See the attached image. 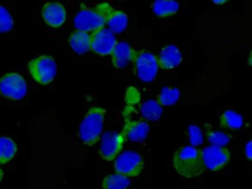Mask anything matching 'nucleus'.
I'll return each mask as SVG.
<instances>
[{
	"mask_svg": "<svg viewBox=\"0 0 252 189\" xmlns=\"http://www.w3.org/2000/svg\"><path fill=\"white\" fill-rule=\"evenodd\" d=\"M173 164L179 175L189 179L198 178L206 169L202 152L195 146L179 147L175 152Z\"/></svg>",
	"mask_w": 252,
	"mask_h": 189,
	"instance_id": "obj_1",
	"label": "nucleus"
},
{
	"mask_svg": "<svg viewBox=\"0 0 252 189\" xmlns=\"http://www.w3.org/2000/svg\"><path fill=\"white\" fill-rule=\"evenodd\" d=\"M113 9V7L108 3H98L93 8H83L75 16V27L78 31L89 33L105 27L108 17Z\"/></svg>",
	"mask_w": 252,
	"mask_h": 189,
	"instance_id": "obj_2",
	"label": "nucleus"
},
{
	"mask_svg": "<svg viewBox=\"0 0 252 189\" xmlns=\"http://www.w3.org/2000/svg\"><path fill=\"white\" fill-rule=\"evenodd\" d=\"M105 115V109L100 107H92L84 116L78 130V136L84 145L94 146L99 141Z\"/></svg>",
	"mask_w": 252,
	"mask_h": 189,
	"instance_id": "obj_3",
	"label": "nucleus"
},
{
	"mask_svg": "<svg viewBox=\"0 0 252 189\" xmlns=\"http://www.w3.org/2000/svg\"><path fill=\"white\" fill-rule=\"evenodd\" d=\"M131 63L134 66V73L141 81L150 83L155 79L159 66L157 57L152 52L146 50H134Z\"/></svg>",
	"mask_w": 252,
	"mask_h": 189,
	"instance_id": "obj_4",
	"label": "nucleus"
},
{
	"mask_svg": "<svg viewBox=\"0 0 252 189\" xmlns=\"http://www.w3.org/2000/svg\"><path fill=\"white\" fill-rule=\"evenodd\" d=\"M28 67L32 78L41 85L52 83L58 72L56 62L51 56H41L31 61Z\"/></svg>",
	"mask_w": 252,
	"mask_h": 189,
	"instance_id": "obj_5",
	"label": "nucleus"
},
{
	"mask_svg": "<svg viewBox=\"0 0 252 189\" xmlns=\"http://www.w3.org/2000/svg\"><path fill=\"white\" fill-rule=\"evenodd\" d=\"M28 87L23 77L16 72H9L0 78V93L6 98L18 101L25 97Z\"/></svg>",
	"mask_w": 252,
	"mask_h": 189,
	"instance_id": "obj_6",
	"label": "nucleus"
},
{
	"mask_svg": "<svg viewBox=\"0 0 252 189\" xmlns=\"http://www.w3.org/2000/svg\"><path fill=\"white\" fill-rule=\"evenodd\" d=\"M115 160L116 172L128 178L137 177L144 168L143 158L135 152L126 151L118 156Z\"/></svg>",
	"mask_w": 252,
	"mask_h": 189,
	"instance_id": "obj_7",
	"label": "nucleus"
},
{
	"mask_svg": "<svg viewBox=\"0 0 252 189\" xmlns=\"http://www.w3.org/2000/svg\"><path fill=\"white\" fill-rule=\"evenodd\" d=\"M126 137L123 132H105L102 137L99 154L101 158L112 161L121 154Z\"/></svg>",
	"mask_w": 252,
	"mask_h": 189,
	"instance_id": "obj_8",
	"label": "nucleus"
},
{
	"mask_svg": "<svg viewBox=\"0 0 252 189\" xmlns=\"http://www.w3.org/2000/svg\"><path fill=\"white\" fill-rule=\"evenodd\" d=\"M201 152L204 166L213 172L223 169L230 160V152L223 146H208Z\"/></svg>",
	"mask_w": 252,
	"mask_h": 189,
	"instance_id": "obj_9",
	"label": "nucleus"
},
{
	"mask_svg": "<svg viewBox=\"0 0 252 189\" xmlns=\"http://www.w3.org/2000/svg\"><path fill=\"white\" fill-rule=\"evenodd\" d=\"M91 35V51L99 56L111 55L117 39L115 34L106 27L90 32Z\"/></svg>",
	"mask_w": 252,
	"mask_h": 189,
	"instance_id": "obj_10",
	"label": "nucleus"
},
{
	"mask_svg": "<svg viewBox=\"0 0 252 189\" xmlns=\"http://www.w3.org/2000/svg\"><path fill=\"white\" fill-rule=\"evenodd\" d=\"M41 15L47 26L52 28H58L66 21V9L58 2H49L42 7Z\"/></svg>",
	"mask_w": 252,
	"mask_h": 189,
	"instance_id": "obj_11",
	"label": "nucleus"
},
{
	"mask_svg": "<svg viewBox=\"0 0 252 189\" xmlns=\"http://www.w3.org/2000/svg\"><path fill=\"white\" fill-rule=\"evenodd\" d=\"M149 125L142 121H133L125 115L123 132L126 139L132 142H142L149 134Z\"/></svg>",
	"mask_w": 252,
	"mask_h": 189,
	"instance_id": "obj_12",
	"label": "nucleus"
},
{
	"mask_svg": "<svg viewBox=\"0 0 252 189\" xmlns=\"http://www.w3.org/2000/svg\"><path fill=\"white\" fill-rule=\"evenodd\" d=\"M158 66L164 70H171L180 65L183 62V54L174 45H166L161 49L158 58Z\"/></svg>",
	"mask_w": 252,
	"mask_h": 189,
	"instance_id": "obj_13",
	"label": "nucleus"
},
{
	"mask_svg": "<svg viewBox=\"0 0 252 189\" xmlns=\"http://www.w3.org/2000/svg\"><path fill=\"white\" fill-rule=\"evenodd\" d=\"M135 49L126 42H119L115 45L111 53L112 63L115 67L123 69L129 63H131L133 52Z\"/></svg>",
	"mask_w": 252,
	"mask_h": 189,
	"instance_id": "obj_14",
	"label": "nucleus"
},
{
	"mask_svg": "<svg viewBox=\"0 0 252 189\" xmlns=\"http://www.w3.org/2000/svg\"><path fill=\"white\" fill-rule=\"evenodd\" d=\"M69 45L78 55H83L91 51L90 33L83 31L72 32L68 39Z\"/></svg>",
	"mask_w": 252,
	"mask_h": 189,
	"instance_id": "obj_15",
	"label": "nucleus"
},
{
	"mask_svg": "<svg viewBox=\"0 0 252 189\" xmlns=\"http://www.w3.org/2000/svg\"><path fill=\"white\" fill-rule=\"evenodd\" d=\"M152 9L158 17H169L178 13L179 3L176 0H156L152 3Z\"/></svg>",
	"mask_w": 252,
	"mask_h": 189,
	"instance_id": "obj_16",
	"label": "nucleus"
},
{
	"mask_svg": "<svg viewBox=\"0 0 252 189\" xmlns=\"http://www.w3.org/2000/svg\"><path fill=\"white\" fill-rule=\"evenodd\" d=\"M128 25V16L121 10L113 9L107 20L106 26L114 34H121Z\"/></svg>",
	"mask_w": 252,
	"mask_h": 189,
	"instance_id": "obj_17",
	"label": "nucleus"
},
{
	"mask_svg": "<svg viewBox=\"0 0 252 189\" xmlns=\"http://www.w3.org/2000/svg\"><path fill=\"white\" fill-rule=\"evenodd\" d=\"M243 117L234 110H226L223 112L220 119V126L222 129L236 130L241 129L243 126Z\"/></svg>",
	"mask_w": 252,
	"mask_h": 189,
	"instance_id": "obj_18",
	"label": "nucleus"
},
{
	"mask_svg": "<svg viewBox=\"0 0 252 189\" xmlns=\"http://www.w3.org/2000/svg\"><path fill=\"white\" fill-rule=\"evenodd\" d=\"M142 117L148 121H158L162 115V108L157 100H147L141 105Z\"/></svg>",
	"mask_w": 252,
	"mask_h": 189,
	"instance_id": "obj_19",
	"label": "nucleus"
},
{
	"mask_svg": "<svg viewBox=\"0 0 252 189\" xmlns=\"http://www.w3.org/2000/svg\"><path fill=\"white\" fill-rule=\"evenodd\" d=\"M17 152L15 141L9 137H0V164L9 162Z\"/></svg>",
	"mask_w": 252,
	"mask_h": 189,
	"instance_id": "obj_20",
	"label": "nucleus"
},
{
	"mask_svg": "<svg viewBox=\"0 0 252 189\" xmlns=\"http://www.w3.org/2000/svg\"><path fill=\"white\" fill-rule=\"evenodd\" d=\"M130 185V180L128 177L121 173H115L107 176L102 184L105 189H125Z\"/></svg>",
	"mask_w": 252,
	"mask_h": 189,
	"instance_id": "obj_21",
	"label": "nucleus"
},
{
	"mask_svg": "<svg viewBox=\"0 0 252 189\" xmlns=\"http://www.w3.org/2000/svg\"><path fill=\"white\" fill-rule=\"evenodd\" d=\"M181 93L178 89L165 87L158 94L157 101L161 106H171L178 102Z\"/></svg>",
	"mask_w": 252,
	"mask_h": 189,
	"instance_id": "obj_22",
	"label": "nucleus"
},
{
	"mask_svg": "<svg viewBox=\"0 0 252 189\" xmlns=\"http://www.w3.org/2000/svg\"><path fill=\"white\" fill-rule=\"evenodd\" d=\"M207 140L213 146H225L230 142L232 136L228 133L220 131H214L212 129H206Z\"/></svg>",
	"mask_w": 252,
	"mask_h": 189,
	"instance_id": "obj_23",
	"label": "nucleus"
},
{
	"mask_svg": "<svg viewBox=\"0 0 252 189\" xmlns=\"http://www.w3.org/2000/svg\"><path fill=\"white\" fill-rule=\"evenodd\" d=\"M13 26L14 20L10 13L3 6L0 5V33L10 32Z\"/></svg>",
	"mask_w": 252,
	"mask_h": 189,
	"instance_id": "obj_24",
	"label": "nucleus"
},
{
	"mask_svg": "<svg viewBox=\"0 0 252 189\" xmlns=\"http://www.w3.org/2000/svg\"><path fill=\"white\" fill-rule=\"evenodd\" d=\"M189 139L192 146H200L204 143V136L198 126H190L189 127Z\"/></svg>",
	"mask_w": 252,
	"mask_h": 189,
	"instance_id": "obj_25",
	"label": "nucleus"
},
{
	"mask_svg": "<svg viewBox=\"0 0 252 189\" xmlns=\"http://www.w3.org/2000/svg\"><path fill=\"white\" fill-rule=\"evenodd\" d=\"M245 155L250 160H252V141H249L247 142L245 147Z\"/></svg>",
	"mask_w": 252,
	"mask_h": 189,
	"instance_id": "obj_26",
	"label": "nucleus"
},
{
	"mask_svg": "<svg viewBox=\"0 0 252 189\" xmlns=\"http://www.w3.org/2000/svg\"><path fill=\"white\" fill-rule=\"evenodd\" d=\"M213 3H215V4H223V3H226L229 0H211Z\"/></svg>",
	"mask_w": 252,
	"mask_h": 189,
	"instance_id": "obj_27",
	"label": "nucleus"
}]
</instances>
